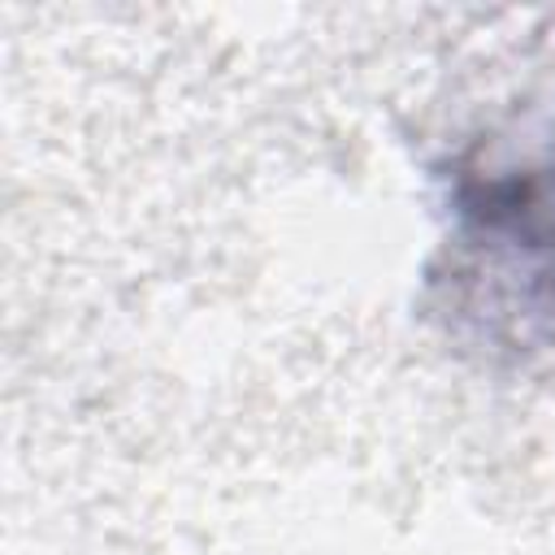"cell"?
Listing matches in <instances>:
<instances>
[{
	"label": "cell",
	"instance_id": "cell-1",
	"mask_svg": "<svg viewBox=\"0 0 555 555\" xmlns=\"http://www.w3.org/2000/svg\"><path fill=\"white\" fill-rule=\"evenodd\" d=\"M460 217L477 247L512 256L538 291L555 295V160L468 178Z\"/></svg>",
	"mask_w": 555,
	"mask_h": 555
}]
</instances>
